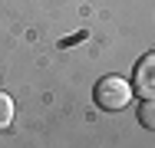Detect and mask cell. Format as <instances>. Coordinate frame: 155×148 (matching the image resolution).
<instances>
[{"label":"cell","mask_w":155,"mask_h":148,"mask_svg":"<svg viewBox=\"0 0 155 148\" xmlns=\"http://www.w3.org/2000/svg\"><path fill=\"white\" fill-rule=\"evenodd\" d=\"M132 92L142 95V99H155V53H145L135 63V69H132Z\"/></svg>","instance_id":"7a4b0ae2"},{"label":"cell","mask_w":155,"mask_h":148,"mask_svg":"<svg viewBox=\"0 0 155 148\" xmlns=\"http://www.w3.org/2000/svg\"><path fill=\"white\" fill-rule=\"evenodd\" d=\"M139 125L155 132V99H142V105H139Z\"/></svg>","instance_id":"3957f363"},{"label":"cell","mask_w":155,"mask_h":148,"mask_svg":"<svg viewBox=\"0 0 155 148\" xmlns=\"http://www.w3.org/2000/svg\"><path fill=\"white\" fill-rule=\"evenodd\" d=\"M96 105L106 109V112H119L132 102V82L122 79V76H106L96 82Z\"/></svg>","instance_id":"6da1fadb"},{"label":"cell","mask_w":155,"mask_h":148,"mask_svg":"<svg viewBox=\"0 0 155 148\" xmlns=\"http://www.w3.org/2000/svg\"><path fill=\"white\" fill-rule=\"evenodd\" d=\"M10 122H13V99L7 92H0V132L10 128Z\"/></svg>","instance_id":"277c9868"}]
</instances>
